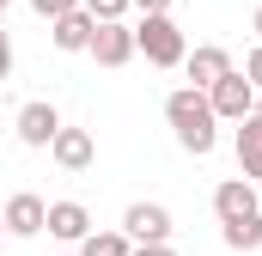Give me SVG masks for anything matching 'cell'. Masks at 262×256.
<instances>
[{
  "label": "cell",
  "mask_w": 262,
  "mask_h": 256,
  "mask_svg": "<svg viewBox=\"0 0 262 256\" xmlns=\"http://www.w3.org/2000/svg\"><path fill=\"white\" fill-rule=\"evenodd\" d=\"M49 153H55V165H61V171H85L98 146H92V134H85V128H61Z\"/></svg>",
  "instance_id": "cell-10"
},
{
  "label": "cell",
  "mask_w": 262,
  "mask_h": 256,
  "mask_svg": "<svg viewBox=\"0 0 262 256\" xmlns=\"http://www.w3.org/2000/svg\"><path fill=\"white\" fill-rule=\"evenodd\" d=\"M43 226H49L55 238H67V244H85V238H92V214H85L79 201H55Z\"/></svg>",
  "instance_id": "cell-9"
},
{
  "label": "cell",
  "mask_w": 262,
  "mask_h": 256,
  "mask_svg": "<svg viewBox=\"0 0 262 256\" xmlns=\"http://www.w3.org/2000/svg\"><path fill=\"white\" fill-rule=\"evenodd\" d=\"M31 6H37L49 25H55V18H67V12H79V0H31Z\"/></svg>",
  "instance_id": "cell-17"
},
{
  "label": "cell",
  "mask_w": 262,
  "mask_h": 256,
  "mask_svg": "<svg viewBox=\"0 0 262 256\" xmlns=\"http://www.w3.org/2000/svg\"><path fill=\"white\" fill-rule=\"evenodd\" d=\"M0 25H6V0H0Z\"/></svg>",
  "instance_id": "cell-23"
},
{
  "label": "cell",
  "mask_w": 262,
  "mask_h": 256,
  "mask_svg": "<svg viewBox=\"0 0 262 256\" xmlns=\"http://www.w3.org/2000/svg\"><path fill=\"white\" fill-rule=\"evenodd\" d=\"M0 232H6V220H0Z\"/></svg>",
  "instance_id": "cell-25"
},
{
  "label": "cell",
  "mask_w": 262,
  "mask_h": 256,
  "mask_svg": "<svg viewBox=\"0 0 262 256\" xmlns=\"http://www.w3.org/2000/svg\"><path fill=\"white\" fill-rule=\"evenodd\" d=\"M128 6H140L146 18H165V12H171V0H128Z\"/></svg>",
  "instance_id": "cell-18"
},
{
  "label": "cell",
  "mask_w": 262,
  "mask_h": 256,
  "mask_svg": "<svg viewBox=\"0 0 262 256\" xmlns=\"http://www.w3.org/2000/svg\"><path fill=\"white\" fill-rule=\"evenodd\" d=\"M207 110H213V122L226 116V122H244V116H256V86L244 79V73H226L213 92H207Z\"/></svg>",
  "instance_id": "cell-3"
},
{
  "label": "cell",
  "mask_w": 262,
  "mask_h": 256,
  "mask_svg": "<svg viewBox=\"0 0 262 256\" xmlns=\"http://www.w3.org/2000/svg\"><path fill=\"white\" fill-rule=\"evenodd\" d=\"M92 31H98V18L85 6L67 12V18H55V49H92Z\"/></svg>",
  "instance_id": "cell-13"
},
{
  "label": "cell",
  "mask_w": 262,
  "mask_h": 256,
  "mask_svg": "<svg viewBox=\"0 0 262 256\" xmlns=\"http://www.w3.org/2000/svg\"><path fill=\"white\" fill-rule=\"evenodd\" d=\"M213 214H220L226 226H238V220H262V201H256V189H250L244 177H226V183L213 189Z\"/></svg>",
  "instance_id": "cell-4"
},
{
  "label": "cell",
  "mask_w": 262,
  "mask_h": 256,
  "mask_svg": "<svg viewBox=\"0 0 262 256\" xmlns=\"http://www.w3.org/2000/svg\"><path fill=\"white\" fill-rule=\"evenodd\" d=\"M183 61H189V79H195V92H213V86L232 73L226 49H213V43H207V49H195V55H183Z\"/></svg>",
  "instance_id": "cell-11"
},
{
  "label": "cell",
  "mask_w": 262,
  "mask_h": 256,
  "mask_svg": "<svg viewBox=\"0 0 262 256\" xmlns=\"http://www.w3.org/2000/svg\"><path fill=\"white\" fill-rule=\"evenodd\" d=\"M92 55H98V67H122L134 55V31L128 25H98L92 31Z\"/></svg>",
  "instance_id": "cell-7"
},
{
  "label": "cell",
  "mask_w": 262,
  "mask_h": 256,
  "mask_svg": "<svg viewBox=\"0 0 262 256\" xmlns=\"http://www.w3.org/2000/svg\"><path fill=\"white\" fill-rule=\"evenodd\" d=\"M244 79H250V86H256V92H262V49H256V55H250V61H244Z\"/></svg>",
  "instance_id": "cell-19"
},
{
  "label": "cell",
  "mask_w": 262,
  "mask_h": 256,
  "mask_svg": "<svg viewBox=\"0 0 262 256\" xmlns=\"http://www.w3.org/2000/svg\"><path fill=\"white\" fill-rule=\"evenodd\" d=\"M256 37H262V6H256Z\"/></svg>",
  "instance_id": "cell-22"
},
{
  "label": "cell",
  "mask_w": 262,
  "mask_h": 256,
  "mask_svg": "<svg viewBox=\"0 0 262 256\" xmlns=\"http://www.w3.org/2000/svg\"><path fill=\"white\" fill-rule=\"evenodd\" d=\"M79 256H128V238H122V232H92V238L79 244Z\"/></svg>",
  "instance_id": "cell-14"
},
{
  "label": "cell",
  "mask_w": 262,
  "mask_h": 256,
  "mask_svg": "<svg viewBox=\"0 0 262 256\" xmlns=\"http://www.w3.org/2000/svg\"><path fill=\"white\" fill-rule=\"evenodd\" d=\"M226 244H232V250H256V244H262V220H238V226H226Z\"/></svg>",
  "instance_id": "cell-15"
},
{
  "label": "cell",
  "mask_w": 262,
  "mask_h": 256,
  "mask_svg": "<svg viewBox=\"0 0 262 256\" xmlns=\"http://www.w3.org/2000/svg\"><path fill=\"white\" fill-rule=\"evenodd\" d=\"M98 25H122V12H128V0H79Z\"/></svg>",
  "instance_id": "cell-16"
},
{
  "label": "cell",
  "mask_w": 262,
  "mask_h": 256,
  "mask_svg": "<svg viewBox=\"0 0 262 256\" xmlns=\"http://www.w3.org/2000/svg\"><path fill=\"white\" fill-rule=\"evenodd\" d=\"M0 220H6V232H12V238H37V232H43V220H49V207H43L37 195H12Z\"/></svg>",
  "instance_id": "cell-8"
},
{
  "label": "cell",
  "mask_w": 262,
  "mask_h": 256,
  "mask_svg": "<svg viewBox=\"0 0 262 256\" xmlns=\"http://www.w3.org/2000/svg\"><path fill=\"white\" fill-rule=\"evenodd\" d=\"M55 134H61V116H55V104H25L18 110V140L25 146H55Z\"/></svg>",
  "instance_id": "cell-6"
},
{
  "label": "cell",
  "mask_w": 262,
  "mask_h": 256,
  "mask_svg": "<svg viewBox=\"0 0 262 256\" xmlns=\"http://www.w3.org/2000/svg\"><path fill=\"white\" fill-rule=\"evenodd\" d=\"M128 256H177V250H171V244H134Z\"/></svg>",
  "instance_id": "cell-21"
},
{
  "label": "cell",
  "mask_w": 262,
  "mask_h": 256,
  "mask_svg": "<svg viewBox=\"0 0 262 256\" xmlns=\"http://www.w3.org/2000/svg\"><path fill=\"white\" fill-rule=\"evenodd\" d=\"M165 116H171V128H177L183 153H195V159L213 153V110H207V92H195V86L171 92V98H165Z\"/></svg>",
  "instance_id": "cell-1"
},
{
  "label": "cell",
  "mask_w": 262,
  "mask_h": 256,
  "mask_svg": "<svg viewBox=\"0 0 262 256\" xmlns=\"http://www.w3.org/2000/svg\"><path fill=\"white\" fill-rule=\"evenodd\" d=\"M134 49L146 55L152 67H177L189 49H183V31L171 25V12L165 18H140V31H134Z\"/></svg>",
  "instance_id": "cell-2"
},
{
  "label": "cell",
  "mask_w": 262,
  "mask_h": 256,
  "mask_svg": "<svg viewBox=\"0 0 262 256\" xmlns=\"http://www.w3.org/2000/svg\"><path fill=\"white\" fill-rule=\"evenodd\" d=\"M122 238H134V244H165L171 238V214L159 201H134L128 220H122Z\"/></svg>",
  "instance_id": "cell-5"
},
{
  "label": "cell",
  "mask_w": 262,
  "mask_h": 256,
  "mask_svg": "<svg viewBox=\"0 0 262 256\" xmlns=\"http://www.w3.org/2000/svg\"><path fill=\"white\" fill-rule=\"evenodd\" d=\"M256 116H262V98H256Z\"/></svg>",
  "instance_id": "cell-24"
},
{
  "label": "cell",
  "mask_w": 262,
  "mask_h": 256,
  "mask_svg": "<svg viewBox=\"0 0 262 256\" xmlns=\"http://www.w3.org/2000/svg\"><path fill=\"white\" fill-rule=\"evenodd\" d=\"M6 73H12V37L0 31V79H6Z\"/></svg>",
  "instance_id": "cell-20"
},
{
  "label": "cell",
  "mask_w": 262,
  "mask_h": 256,
  "mask_svg": "<svg viewBox=\"0 0 262 256\" xmlns=\"http://www.w3.org/2000/svg\"><path fill=\"white\" fill-rule=\"evenodd\" d=\"M238 165H244V177L262 183V116H244L238 122Z\"/></svg>",
  "instance_id": "cell-12"
}]
</instances>
